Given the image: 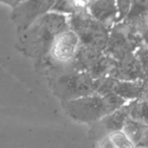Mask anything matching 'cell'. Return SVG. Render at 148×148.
Instances as JSON below:
<instances>
[{
    "label": "cell",
    "instance_id": "21",
    "mask_svg": "<svg viewBox=\"0 0 148 148\" xmlns=\"http://www.w3.org/2000/svg\"><path fill=\"white\" fill-rule=\"evenodd\" d=\"M99 148H117L110 136H106L99 140Z\"/></svg>",
    "mask_w": 148,
    "mask_h": 148
},
{
    "label": "cell",
    "instance_id": "20",
    "mask_svg": "<svg viewBox=\"0 0 148 148\" xmlns=\"http://www.w3.org/2000/svg\"><path fill=\"white\" fill-rule=\"evenodd\" d=\"M136 56L138 57L141 64L143 66L145 74L148 77V47L147 45H141L136 51Z\"/></svg>",
    "mask_w": 148,
    "mask_h": 148
},
{
    "label": "cell",
    "instance_id": "7",
    "mask_svg": "<svg viewBox=\"0 0 148 148\" xmlns=\"http://www.w3.org/2000/svg\"><path fill=\"white\" fill-rule=\"evenodd\" d=\"M95 92L100 95L116 94L127 102L140 99L143 95V80L122 81L109 76L95 80Z\"/></svg>",
    "mask_w": 148,
    "mask_h": 148
},
{
    "label": "cell",
    "instance_id": "1",
    "mask_svg": "<svg viewBox=\"0 0 148 148\" xmlns=\"http://www.w3.org/2000/svg\"><path fill=\"white\" fill-rule=\"evenodd\" d=\"M69 27V15L49 11L18 33L16 47L25 56L33 59L49 58L53 39Z\"/></svg>",
    "mask_w": 148,
    "mask_h": 148
},
{
    "label": "cell",
    "instance_id": "6",
    "mask_svg": "<svg viewBox=\"0 0 148 148\" xmlns=\"http://www.w3.org/2000/svg\"><path fill=\"white\" fill-rule=\"evenodd\" d=\"M56 0H22L12 8L11 19L17 33L28 27L35 19L51 11Z\"/></svg>",
    "mask_w": 148,
    "mask_h": 148
},
{
    "label": "cell",
    "instance_id": "2",
    "mask_svg": "<svg viewBox=\"0 0 148 148\" xmlns=\"http://www.w3.org/2000/svg\"><path fill=\"white\" fill-rule=\"evenodd\" d=\"M126 103V100L116 94L103 96L95 92L91 95L66 101V110L74 120L92 124Z\"/></svg>",
    "mask_w": 148,
    "mask_h": 148
},
{
    "label": "cell",
    "instance_id": "14",
    "mask_svg": "<svg viewBox=\"0 0 148 148\" xmlns=\"http://www.w3.org/2000/svg\"><path fill=\"white\" fill-rule=\"evenodd\" d=\"M148 125L138 120H135L132 118H128L126 120L122 130L129 136V138L135 143V145L139 144L144 138L145 134L147 132Z\"/></svg>",
    "mask_w": 148,
    "mask_h": 148
},
{
    "label": "cell",
    "instance_id": "23",
    "mask_svg": "<svg viewBox=\"0 0 148 148\" xmlns=\"http://www.w3.org/2000/svg\"><path fill=\"white\" fill-rule=\"evenodd\" d=\"M21 1L22 0H0L1 3L7 4V5H9L10 7H12V8H14L19 2H21Z\"/></svg>",
    "mask_w": 148,
    "mask_h": 148
},
{
    "label": "cell",
    "instance_id": "9",
    "mask_svg": "<svg viewBox=\"0 0 148 148\" xmlns=\"http://www.w3.org/2000/svg\"><path fill=\"white\" fill-rule=\"evenodd\" d=\"M128 118V109H127V106L125 104L124 106L119 108L116 111L104 116L97 122L92 123L90 136L98 141L106 136H110L112 133L122 130L125 122Z\"/></svg>",
    "mask_w": 148,
    "mask_h": 148
},
{
    "label": "cell",
    "instance_id": "13",
    "mask_svg": "<svg viewBox=\"0 0 148 148\" xmlns=\"http://www.w3.org/2000/svg\"><path fill=\"white\" fill-rule=\"evenodd\" d=\"M116 66H117V60L104 51L103 56L100 58L97 64L88 73L91 75V77L94 80H98V79L112 76Z\"/></svg>",
    "mask_w": 148,
    "mask_h": 148
},
{
    "label": "cell",
    "instance_id": "25",
    "mask_svg": "<svg viewBox=\"0 0 148 148\" xmlns=\"http://www.w3.org/2000/svg\"><path fill=\"white\" fill-rule=\"evenodd\" d=\"M87 1H89V0H87Z\"/></svg>",
    "mask_w": 148,
    "mask_h": 148
},
{
    "label": "cell",
    "instance_id": "15",
    "mask_svg": "<svg viewBox=\"0 0 148 148\" xmlns=\"http://www.w3.org/2000/svg\"><path fill=\"white\" fill-rule=\"evenodd\" d=\"M129 118L135 119L148 125V100L144 98L132 100L126 103Z\"/></svg>",
    "mask_w": 148,
    "mask_h": 148
},
{
    "label": "cell",
    "instance_id": "10",
    "mask_svg": "<svg viewBox=\"0 0 148 148\" xmlns=\"http://www.w3.org/2000/svg\"><path fill=\"white\" fill-rule=\"evenodd\" d=\"M87 9L95 19L109 28L119 22V7L116 0H89Z\"/></svg>",
    "mask_w": 148,
    "mask_h": 148
},
{
    "label": "cell",
    "instance_id": "22",
    "mask_svg": "<svg viewBox=\"0 0 148 148\" xmlns=\"http://www.w3.org/2000/svg\"><path fill=\"white\" fill-rule=\"evenodd\" d=\"M142 98L148 100V77L143 80V95Z\"/></svg>",
    "mask_w": 148,
    "mask_h": 148
},
{
    "label": "cell",
    "instance_id": "8",
    "mask_svg": "<svg viewBox=\"0 0 148 148\" xmlns=\"http://www.w3.org/2000/svg\"><path fill=\"white\" fill-rule=\"evenodd\" d=\"M80 45L79 35L69 27L59 33L53 39L49 58L57 64L66 66L74 60Z\"/></svg>",
    "mask_w": 148,
    "mask_h": 148
},
{
    "label": "cell",
    "instance_id": "5",
    "mask_svg": "<svg viewBox=\"0 0 148 148\" xmlns=\"http://www.w3.org/2000/svg\"><path fill=\"white\" fill-rule=\"evenodd\" d=\"M60 95L66 101L95 93V80L88 72L66 70L56 84Z\"/></svg>",
    "mask_w": 148,
    "mask_h": 148
},
{
    "label": "cell",
    "instance_id": "18",
    "mask_svg": "<svg viewBox=\"0 0 148 148\" xmlns=\"http://www.w3.org/2000/svg\"><path fill=\"white\" fill-rule=\"evenodd\" d=\"M110 138L117 148H137L135 143L129 138V136L123 130L116 131L110 135Z\"/></svg>",
    "mask_w": 148,
    "mask_h": 148
},
{
    "label": "cell",
    "instance_id": "4",
    "mask_svg": "<svg viewBox=\"0 0 148 148\" xmlns=\"http://www.w3.org/2000/svg\"><path fill=\"white\" fill-rule=\"evenodd\" d=\"M141 45H143L142 41L134 24L122 20L111 27L104 51L116 60H121L135 55Z\"/></svg>",
    "mask_w": 148,
    "mask_h": 148
},
{
    "label": "cell",
    "instance_id": "19",
    "mask_svg": "<svg viewBox=\"0 0 148 148\" xmlns=\"http://www.w3.org/2000/svg\"><path fill=\"white\" fill-rule=\"evenodd\" d=\"M119 7V21H122L128 15L133 0H116Z\"/></svg>",
    "mask_w": 148,
    "mask_h": 148
},
{
    "label": "cell",
    "instance_id": "11",
    "mask_svg": "<svg viewBox=\"0 0 148 148\" xmlns=\"http://www.w3.org/2000/svg\"><path fill=\"white\" fill-rule=\"evenodd\" d=\"M104 51L95 47L81 43L74 60L66 66V70L77 72H89L103 56Z\"/></svg>",
    "mask_w": 148,
    "mask_h": 148
},
{
    "label": "cell",
    "instance_id": "16",
    "mask_svg": "<svg viewBox=\"0 0 148 148\" xmlns=\"http://www.w3.org/2000/svg\"><path fill=\"white\" fill-rule=\"evenodd\" d=\"M87 0H56L51 11L71 15L79 10L87 8Z\"/></svg>",
    "mask_w": 148,
    "mask_h": 148
},
{
    "label": "cell",
    "instance_id": "17",
    "mask_svg": "<svg viewBox=\"0 0 148 148\" xmlns=\"http://www.w3.org/2000/svg\"><path fill=\"white\" fill-rule=\"evenodd\" d=\"M148 12V0H133L128 15L124 20L134 22Z\"/></svg>",
    "mask_w": 148,
    "mask_h": 148
},
{
    "label": "cell",
    "instance_id": "3",
    "mask_svg": "<svg viewBox=\"0 0 148 148\" xmlns=\"http://www.w3.org/2000/svg\"><path fill=\"white\" fill-rule=\"evenodd\" d=\"M69 25L80 37L82 45H88L105 51L110 29L91 15L87 8L69 15Z\"/></svg>",
    "mask_w": 148,
    "mask_h": 148
},
{
    "label": "cell",
    "instance_id": "12",
    "mask_svg": "<svg viewBox=\"0 0 148 148\" xmlns=\"http://www.w3.org/2000/svg\"><path fill=\"white\" fill-rule=\"evenodd\" d=\"M111 77L122 81H139L144 80L147 76L135 53L124 60H117V66Z\"/></svg>",
    "mask_w": 148,
    "mask_h": 148
},
{
    "label": "cell",
    "instance_id": "24",
    "mask_svg": "<svg viewBox=\"0 0 148 148\" xmlns=\"http://www.w3.org/2000/svg\"><path fill=\"white\" fill-rule=\"evenodd\" d=\"M137 147H142V148H148V129H147V132L145 134L144 138L142 139L140 143L137 145Z\"/></svg>",
    "mask_w": 148,
    "mask_h": 148
}]
</instances>
